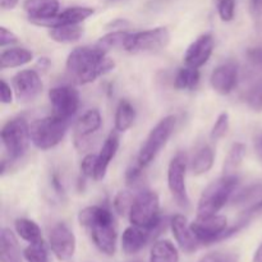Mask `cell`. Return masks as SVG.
I'll use <instances>...</instances> for the list:
<instances>
[{
	"mask_svg": "<svg viewBox=\"0 0 262 262\" xmlns=\"http://www.w3.org/2000/svg\"><path fill=\"white\" fill-rule=\"evenodd\" d=\"M78 222L90 233L94 245L107 256H113L117 250V229L114 217L105 206H89L81 210Z\"/></svg>",
	"mask_w": 262,
	"mask_h": 262,
	"instance_id": "cell-2",
	"label": "cell"
},
{
	"mask_svg": "<svg viewBox=\"0 0 262 262\" xmlns=\"http://www.w3.org/2000/svg\"><path fill=\"white\" fill-rule=\"evenodd\" d=\"M170 41V33L166 27L140 31L129 33L125 40L124 50L129 53H147L164 49Z\"/></svg>",
	"mask_w": 262,
	"mask_h": 262,
	"instance_id": "cell-9",
	"label": "cell"
},
{
	"mask_svg": "<svg viewBox=\"0 0 262 262\" xmlns=\"http://www.w3.org/2000/svg\"><path fill=\"white\" fill-rule=\"evenodd\" d=\"M15 232L28 243H35L42 239L41 237V229L35 222L30 219H17L14 223Z\"/></svg>",
	"mask_w": 262,
	"mask_h": 262,
	"instance_id": "cell-28",
	"label": "cell"
},
{
	"mask_svg": "<svg viewBox=\"0 0 262 262\" xmlns=\"http://www.w3.org/2000/svg\"><path fill=\"white\" fill-rule=\"evenodd\" d=\"M199 262H239V256L230 251H215L204 256Z\"/></svg>",
	"mask_w": 262,
	"mask_h": 262,
	"instance_id": "cell-35",
	"label": "cell"
},
{
	"mask_svg": "<svg viewBox=\"0 0 262 262\" xmlns=\"http://www.w3.org/2000/svg\"><path fill=\"white\" fill-rule=\"evenodd\" d=\"M247 58L253 67L262 69V48H252L247 51Z\"/></svg>",
	"mask_w": 262,
	"mask_h": 262,
	"instance_id": "cell-42",
	"label": "cell"
},
{
	"mask_svg": "<svg viewBox=\"0 0 262 262\" xmlns=\"http://www.w3.org/2000/svg\"><path fill=\"white\" fill-rule=\"evenodd\" d=\"M214 38L211 35H202L193 41L184 54V63L191 68H201L209 61L214 51Z\"/></svg>",
	"mask_w": 262,
	"mask_h": 262,
	"instance_id": "cell-15",
	"label": "cell"
},
{
	"mask_svg": "<svg viewBox=\"0 0 262 262\" xmlns=\"http://www.w3.org/2000/svg\"><path fill=\"white\" fill-rule=\"evenodd\" d=\"M97 164V155L89 154L83 158L81 163V171L87 178H95V171H96Z\"/></svg>",
	"mask_w": 262,
	"mask_h": 262,
	"instance_id": "cell-38",
	"label": "cell"
},
{
	"mask_svg": "<svg viewBox=\"0 0 262 262\" xmlns=\"http://www.w3.org/2000/svg\"><path fill=\"white\" fill-rule=\"evenodd\" d=\"M253 261L255 262H262V243L260 245V247L257 248L255 253V257H253Z\"/></svg>",
	"mask_w": 262,
	"mask_h": 262,
	"instance_id": "cell-46",
	"label": "cell"
},
{
	"mask_svg": "<svg viewBox=\"0 0 262 262\" xmlns=\"http://www.w3.org/2000/svg\"><path fill=\"white\" fill-rule=\"evenodd\" d=\"M150 262H179V253L170 241H158L151 248Z\"/></svg>",
	"mask_w": 262,
	"mask_h": 262,
	"instance_id": "cell-24",
	"label": "cell"
},
{
	"mask_svg": "<svg viewBox=\"0 0 262 262\" xmlns=\"http://www.w3.org/2000/svg\"><path fill=\"white\" fill-rule=\"evenodd\" d=\"M82 35H83V28L79 25L56 26L49 31V36L51 37V40L60 43L76 42L82 37Z\"/></svg>",
	"mask_w": 262,
	"mask_h": 262,
	"instance_id": "cell-25",
	"label": "cell"
},
{
	"mask_svg": "<svg viewBox=\"0 0 262 262\" xmlns=\"http://www.w3.org/2000/svg\"><path fill=\"white\" fill-rule=\"evenodd\" d=\"M136 118V110L129 101L122 100L115 113V129L118 132H125L133 125Z\"/></svg>",
	"mask_w": 262,
	"mask_h": 262,
	"instance_id": "cell-26",
	"label": "cell"
},
{
	"mask_svg": "<svg viewBox=\"0 0 262 262\" xmlns=\"http://www.w3.org/2000/svg\"><path fill=\"white\" fill-rule=\"evenodd\" d=\"M246 155V146L243 143L237 142L232 146L229 150L227 159L224 163V173L225 174H233L238 169V166L242 164L243 159Z\"/></svg>",
	"mask_w": 262,
	"mask_h": 262,
	"instance_id": "cell-30",
	"label": "cell"
},
{
	"mask_svg": "<svg viewBox=\"0 0 262 262\" xmlns=\"http://www.w3.org/2000/svg\"><path fill=\"white\" fill-rule=\"evenodd\" d=\"M2 141L12 160L22 158L31 141L30 125L25 118H13L8 120L2 129Z\"/></svg>",
	"mask_w": 262,
	"mask_h": 262,
	"instance_id": "cell-7",
	"label": "cell"
},
{
	"mask_svg": "<svg viewBox=\"0 0 262 262\" xmlns=\"http://www.w3.org/2000/svg\"><path fill=\"white\" fill-rule=\"evenodd\" d=\"M23 8L31 22L37 25L38 22L50 19L58 14L59 2L58 0H25Z\"/></svg>",
	"mask_w": 262,
	"mask_h": 262,
	"instance_id": "cell-20",
	"label": "cell"
},
{
	"mask_svg": "<svg viewBox=\"0 0 262 262\" xmlns=\"http://www.w3.org/2000/svg\"><path fill=\"white\" fill-rule=\"evenodd\" d=\"M49 64H50V61H49L48 58H41L40 60H38V66H40L41 68H46Z\"/></svg>",
	"mask_w": 262,
	"mask_h": 262,
	"instance_id": "cell-47",
	"label": "cell"
},
{
	"mask_svg": "<svg viewBox=\"0 0 262 262\" xmlns=\"http://www.w3.org/2000/svg\"><path fill=\"white\" fill-rule=\"evenodd\" d=\"M176 117L168 115L151 129L145 143L141 147L140 154H138V163L146 166L156 158V155L160 152L161 148L166 145L168 140L170 138L171 133L174 132V128H176Z\"/></svg>",
	"mask_w": 262,
	"mask_h": 262,
	"instance_id": "cell-8",
	"label": "cell"
},
{
	"mask_svg": "<svg viewBox=\"0 0 262 262\" xmlns=\"http://www.w3.org/2000/svg\"><path fill=\"white\" fill-rule=\"evenodd\" d=\"M217 12L223 22L233 20L235 14V0H217Z\"/></svg>",
	"mask_w": 262,
	"mask_h": 262,
	"instance_id": "cell-36",
	"label": "cell"
},
{
	"mask_svg": "<svg viewBox=\"0 0 262 262\" xmlns=\"http://www.w3.org/2000/svg\"><path fill=\"white\" fill-rule=\"evenodd\" d=\"M118 148H119V138H118L117 135H113L112 133V135L105 140L104 145H102L101 150H100V154L97 155L96 171H95L94 179H96V181L104 179L107 168H109L110 161L114 159Z\"/></svg>",
	"mask_w": 262,
	"mask_h": 262,
	"instance_id": "cell-21",
	"label": "cell"
},
{
	"mask_svg": "<svg viewBox=\"0 0 262 262\" xmlns=\"http://www.w3.org/2000/svg\"><path fill=\"white\" fill-rule=\"evenodd\" d=\"M101 123V114L96 109L89 110L77 120L76 127H74V145L78 150L87 148L90 137L100 129Z\"/></svg>",
	"mask_w": 262,
	"mask_h": 262,
	"instance_id": "cell-14",
	"label": "cell"
},
{
	"mask_svg": "<svg viewBox=\"0 0 262 262\" xmlns=\"http://www.w3.org/2000/svg\"><path fill=\"white\" fill-rule=\"evenodd\" d=\"M214 151L210 146H204L197 151L191 164V170L194 176H202L207 173L214 165Z\"/></svg>",
	"mask_w": 262,
	"mask_h": 262,
	"instance_id": "cell-27",
	"label": "cell"
},
{
	"mask_svg": "<svg viewBox=\"0 0 262 262\" xmlns=\"http://www.w3.org/2000/svg\"><path fill=\"white\" fill-rule=\"evenodd\" d=\"M51 186H53V188L55 189V192L59 194V196L64 194L63 184H61V179L58 173H54L53 176H51Z\"/></svg>",
	"mask_w": 262,
	"mask_h": 262,
	"instance_id": "cell-44",
	"label": "cell"
},
{
	"mask_svg": "<svg viewBox=\"0 0 262 262\" xmlns=\"http://www.w3.org/2000/svg\"><path fill=\"white\" fill-rule=\"evenodd\" d=\"M261 193H262V186H260V184H256V186H251L248 187L247 189L241 192V193L238 194L237 199H234V201H237L238 204H246V202L251 201V200L260 196Z\"/></svg>",
	"mask_w": 262,
	"mask_h": 262,
	"instance_id": "cell-39",
	"label": "cell"
},
{
	"mask_svg": "<svg viewBox=\"0 0 262 262\" xmlns=\"http://www.w3.org/2000/svg\"><path fill=\"white\" fill-rule=\"evenodd\" d=\"M187 156L179 152L171 159L168 168V187L171 196L182 209H188L189 199L186 187Z\"/></svg>",
	"mask_w": 262,
	"mask_h": 262,
	"instance_id": "cell-10",
	"label": "cell"
},
{
	"mask_svg": "<svg viewBox=\"0 0 262 262\" xmlns=\"http://www.w3.org/2000/svg\"><path fill=\"white\" fill-rule=\"evenodd\" d=\"M159 209L160 201L158 194L152 191H143L133 200L128 217L133 225L161 230L163 222L159 217Z\"/></svg>",
	"mask_w": 262,
	"mask_h": 262,
	"instance_id": "cell-4",
	"label": "cell"
},
{
	"mask_svg": "<svg viewBox=\"0 0 262 262\" xmlns=\"http://www.w3.org/2000/svg\"><path fill=\"white\" fill-rule=\"evenodd\" d=\"M261 152H262V140H261Z\"/></svg>",
	"mask_w": 262,
	"mask_h": 262,
	"instance_id": "cell-49",
	"label": "cell"
},
{
	"mask_svg": "<svg viewBox=\"0 0 262 262\" xmlns=\"http://www.w3.org/2000/svg\"><path fill=\"white\" fill-rule=\"evenodd\" d=\"M237 82L238 67L232 61L216 67L210 77V84L220 95H229L235 89Z\"/></svg>",
	"mask_w": 262,
	"mask_h": 262,
	"instance_id": "cell-16",
	"label": "cell"
},
{
	"mask_svg": "<svg viewBox=\"0 0 262 262\" xmlns=\"http://www.w3.org/2000/svg\"><path fill=\"white\" fill-rule=\"evenodd\" d=\"M200 82L199 69L184 67L178 71L174 78V87L177 90H194Z\"/></svg>",
	"mask_w": 262,
	"mask_h": 262,
	"instance_id": "cell-29",
	"label": "cell"
},
{
	"mask_svg": "<svg viewBox=\"0 0 262 262\" xmlns=\"http://www.w3.org/2000/svg\"><path fill=\"white\" fill-rule=\"evenodd\" d=\"M253 9L256 10H262V0H252Z\"/></svg>",
	"mask_w": 262,
	"mask_h": 262,
	"instance_id": "cell-48",
	"label": "cell"
},
{
	"mask_svg": "<svg viewBox=\"0 0 262 262\" xmlns=\"http://www.w3.org/2000/svg\"><path fill=\"white\" fill-rule=\"evenodd\" d=\"M13 91L15 97L22 102H30L40 95L42 82L40 76L33 69L20 71L13 77Z\"/></svg>",
	"mask_w": 262,
	"mask_h": 262,
	"instance_id": "cell-13",
	"label": "cell"
},
{
	"mask_svg": "<svg viewBox=\"0 0 262 262\" xmlns=\"http://www.w3.org/2000/svg\"><path fill=\"white\" fill-rule=\"evenodd\" d=\"M128 32H123V31H117V32H112L109 35L104 36V37L100 38V41L97 42V46H100L101 49H104L105 51H107L109 49L113 48H123L124 49L125 40H127Z\"/></svg>",
	"mask_w": 262,
	"mask_h": 262,
	"instance_id": "cell-32",
	"label": "cell"
},
{
	"mask_svg": "<svg viewBox=\"0 0 262 262\" xmlns=\"http://www.w3.org/2000/svg\"><path fill=\"white\" fill-rule=\"evenodd\" d=\"M0 101L3 104H10L13 101V91H12V87L2 79L0 81Z\"/></svg>",
	"mask_w": 262,
	"mask_h": 262,
	"instance_id": "cell-43",
	"label": "cell"
},
{
	"mask_svg": "<svg viewBox=\"0 0 262 262\" xmlns=\"http://www.w3.org/2000/svg\"><path fill=\"white\" fill-rule=\"evenodd\" d=\"M49 242L53 253L60 261L69 260L76 252V237L64 223H58L51 228Z\"/></svg>",
	"mask_w": 262,
	"mask_h": 262,
	"instance_id": "cell-12",
	"label": "cell"
},
{
	"mask_svg": "<svg viewBox=\"0 0 262 262\" xmlns=\"http://www.w3.org/2000/svg\"><path fill=\"white\" fill-rule=\"evenodd\" d=\"M66 67L69 77L76 83L86 84L112 72L115 63L100 46H82L69 54Z\"/></svg>",
	"mask_w": 262,
	"mask_h": 262,
	"instance_id": "cell-1",
	"label": "cell"
},
{
	"mask_svg": "<svg viewBox=\"0 0 262 262\" xmlns=\"http://www.w3.org/2000/svg\"><path fill=\"white\" fill-rule=\"evenodd\" d=\"M94 13L95 10L89 7H72V8H68V9L63 10L61 13H58L55 17L50 18V19L38 22L37 26H43V27L53 28V27H56V26L79 25V23L84 22L87 18L91 17Z\"/></svg>",
	"mask_w": 262,
	"mask_h": 262,
	"instance_id": "cell-19",
	"label": "cell"
},
{
	"mask_svg": "<svg viewBox=\"0 0 262 262\" xmlns=\"http://www.w3.org/2000/svg\"><path fill=\"white\" fill-rule=\"evenodd\" d=\"M33 59L32 53L23 48H10L7 49L0 55V68H17V67L26 66Z\"/></svg>",
	"mask_w": 262,
	"mask_h": 262,
	"instance_id": "cell-23",
	"label": "cell"
},
{
	"mask_svg": "<svg viewBox=\"0 0 262 262\" xmlns=\"http://www.w3.org/2000/svg\"><path fill=\"white\" fill-rule=\"evenodd\" d=\"M18 2H19V0H0V5H2V9L10 10L14 9V8L17 7Z\"/></svg>",
	"mask_w": 262,
	"mask_h": 262,
	"instance_id": "cell-45",
	"label": "cell"
},
{
	"mask_svg": "<svg viewBox=\"0 0 262 262\" xmlns=\"http://www.w3.org/2000/svg\"><path fill=\"white\" fill-rule=\"evenodd\" d=\"M237 184L238 178L234 174H224V177L209 184L200 197L197 206L199 216L216 215L229 201Z\"/></svg>",
	"mask_w": 262,
	"mask_h": 262,
	"instance_id": "cell-3",
	"label": "cell"
},
{
	"mask_svg": "<svg viewBox=\"0 0 262 262\" xmlns=\"http://www.w3.org/2000/svg\"><path fill=\"white\" fill-rule=\"evenodd\" d=\"M15 42H18L17 36L12 31L7 30L5 27H0V46L5 48V46L13 45Z\"/></svg>",
	"mask_w": 262,
	"mask_h": 262,
	"instance_id": "cell-41",
	"label": "cell"
},
{
	"mask_svg": "<svg viewBox=\"0 0 262 262\" xmlns=\"http://www.w3.org/2000/svg\"><path fill=\"white\" fill-rule=\"evenodd\" d=\"M243 225L245 223L232 229H228L227 217L216 214L210 216H197V219L191 224V229L201 245H210L229 237Z\"/></svg>",
	"mask_w": 262,
	"mask_h": 262,
	"instance_id": "cell-6",
	"label": "cell"
},
{
	"mask_svg": "<svg viewBox=\"0 0 262 262\" xmlns=\"http://www.w3.org/2000/svg\"><path fill=\"white\" fill-rule=\"evenodd\" d=\"M68 120L55 115L37 119L30 125L31 142L40 150H50L61 142L67 132Z\"/></svg>",
	"mask_w": 262,
	"mask_h": 262,
	"instance_id": "cell-5",
	"label": "cell"
},
{
	"mask_svg": "<svg viewBox=\"0 0 262 262\" xmlns=\"http://www.w3.org/2000/svg\"><path fill=\"white\" fill-rule=\"evenodd\" d=\"M23 256L27 262H49L48 248L42 239L30 243V246L23 251Z\"/></svg>",
	"mask_w": 262,
	"mask_h": 262,
	"instance_id": "cell-31",
	"label": "cell"
},
{
	"mask_svg": "<svg viewBox=\"0 0 262 262\" xmlns=\"http://www.w3.org/2000/svg\"><path fill=\"white\" fill-rule=\"evenodd\" d=\"M160 230L148 229V228L130 225L124 230L122 235V248L127 255H135L140 252L150 239H152Z\"/></svg>",
	"mask_w": 262,
	"mask_h": 262,
	"instance_id": "cell-17",
	"label": "cell"
},
{
	"mask_svg": "<svg viewBox=\"0 0 262 262\" xmlns=\"http://www.w3.org/2000/svg\"><path fill=\"white\" fill-rule=\"evenodd\" d=\"M170 228L177 243L184 252H194L197 247L201 245L194 233L192 232L191 225L187 222V217L183 215H176V216L171 217Z\"/></svg>",
	"mask_w": 262,
	"mask_h": 262,
	"instance_id": "cell-18",
	"label": "cell"
},
{
	"mask_svg": "<svg viewBox=\"0 0 262 262\" xmlns=\"http://www.w3.org/2000/svg\"><path fill=\"white\" fill-rule=\"evenodd\" d=\"M49 100L53 107V115L69 120L79 106V94L71 86H58L49 91Z\"/></svg>",
	"mask_w": 262,
	"mask_h": 262,
	"instance_id": "cell-11",
	"label": "cell"
},
{
	"mask_svg": "<svg viewBox=\"0 0 262 262\" xmlns=\"http://www.w3.org/2000/svg\"><path fill=\"white\" fill-rule=\"evenodd\" d=\"M135 197L128 191H120L114 199V209L119 215H128Z\"/></svg>",
	"mask_w": 262,
	"mask_h": 262,
	"instance_id": "cell-33",
	"label": "cell"
},
{
	"mask_svg": "<svg viewBox=\"0 0 262 262\" xmlns=\"http://www.w3.org/2000/svg\"><path fill=\"white\" fill-rule=\"evenodd\" d=\"M228 129H229V115H228V113H222L217 117L214 127H212L210 137H211L212 141L220 140V138H223L227 135Z\"/></svg>",
	"mask_w": 262,
	"mask_h": 262,
	"instance_id": "cell-34",
	"label": "cell"
},
{
	"mask_svg": "<svg viewBox=\"0 0 262 262\" xmlns=\"http://www.w3.org/2000/svg\"><path fill=\"white\" fill-rule=\"evenodd\" d=\"M247 101L255 110H262V82L256 83L247 95Z\"/></svg>",
	"mask_w": 262,
	"mask_h": 262,
	"instance_id": "cell-37",
	"label": "cell"
},
{
	"mask_svg": "<svg viewBox=\"0 0 262 262\" xmlns=\"http://www.w3.org/2000/svg\"><path fill=\"white\" fill-rule=\"evenodd\" d=\"M143 168H145V166H143L142 164L138 163V161L136 165L130 166V168L127 170V173H125V181H127V183L135 184L136 182L141 178V176H142Z\"/></svg>",
	"mask_w": 262,
	"mask_h": 262,
	"instance_id": "cell-40",
	"label": "cell"
},
{
	"mask_svg": "<svg viewBox=\"0 0 262 262\" xmlns=\"http://www.w3.org/2000/svg\"><path fill=\"white\" fill-rule=\"evenodd\" d=\"M0 258L2 262H22L17 238L8 228H4L0 235Z\"/></svg>",
	"mask_w": 262,
	"mask_h": 262,
	"instance_id": "cell-22",
	"label": "cell"
}]
</instances>
